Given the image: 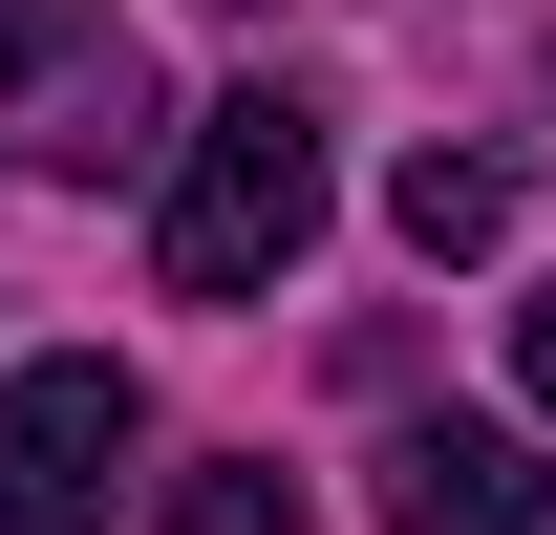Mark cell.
<instances>
[{"mask_svg":"<svg viewBox=\"0 0 556 535\" xmlns=\"http://www.w3.org/2000/svg\"><path fill=\"white\" fill-rule=\"evenodd\" d=\"M386 535H556V450H514V428H407L386 450Z\"/></svg>","mask_w":556,"mask_h":535,"instance_id":"4","label":"cell"},{"mask_svg":"<svg viewBox=\"0 0 556 535\" xmlns=\"http://www.w3.org/2000/svg\"><path fill=\"white\" fill-rule=\"evenodd\" d=\"M386 214H407V258H492V236H514V172H492V150H407Z\"/></svg>","mask_w":556,"mask_h":535,"instance_id":"5","label":"cell"},{"mask_svg":"<svg viewBox=\"0 0 556 535\" xmlns=\"http://www.w3.org/2000/svg\"><path fill=\"white\" fill-rule=\"evenodd\" d=\"M129 364H0V535H86L129 471Z\"/></svg>","mask_w":556,"mask_h":535,"instance_id":"3","label":"cell"},{"mask_svg":"<svg viewBox=\"0 0 556 535\" xmlns=\"http://www.w3.org/2000/svg\"><path fill=\"white\" fill-rule=\"evenodd\" d=\"M321 236V108L300 86H214L193 150H172V194H150V278L172 300H278Z\"/></svg>","mask_w":556,"mask_h":535,"instance_id":"1","label":"cell"},{"mask_svg":"<svg viewBox=\"0 0 556 535\" xmlns=\"http://www.w3.org/2000/svg\"><path fill=\"white\" fill-rule=\"evenodd\" d=\"M172 535H321V514H300V471H193Z\"/></svg>","mask_w":556,"mask_h":535,"instance_id":"6","label":"cell"},{"mask_svg":"<svg viewBox=\"0 0 556 535\" xmlns=\"http://www.w3.org/2000/svg\"><path fill=\"white\" fill-rule=\"evenodd\" d=\"M514 364H535V407H556V300H535V322H514Z\"/></svg>","mask_w":556,"mask_h":535,"instance_id":"7","label":"cell"},{"mask_svg":"<svg viewBox=\"0 0 556 535\" xmlns=\"http://www.w3.org/2000/svg\"><path fill=\"white\" fill-rule=\"evenodd\" d=\"M150 129V43L108 0H0V150L22 172H108Z\"/></svg>","mask_w":556,"mask_h":535,"instance_id":"2","label":"cell"}]
</instances>
